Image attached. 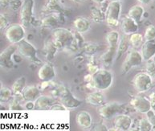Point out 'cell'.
Here are the masks:
<instances>
[{
	"label": "cell",
	"mask_w": 155,
	"mask_h": 131,
	"mask_svg": "<svg viewBox=\"0 0 155 131\" xmlns=\"http://www.w3.org/2000/svg\"><path fill=\"white\" fill-rule=\"evenodd\" d=\"M143 61V57L141 55V52H138L136 49L129 51L121 66L122 75L128 73L130 71V69H132L133 68L140 66Z\"/></svg>",
	"instance_id": "cell-6"
},
{
	"label": "cell",
	"mask_w": 155,
	"mask_h": 131,
	"mask_svg": "<svg viewBox=\"0 0 155 131\" xmlns=\"http://www.w3.org/2000/svg\"><path fill=\"white\" fill-rule=\"evenodd\" d=\"M141 53L144 61H150L155 56V39L146 40L141 47Z\"/></svg>",
	"instance_id": "cell-16"
},
{
	"label": "cell",
	"mask_w": 155,
	"mask_h": 131,
	"mask_svg": "<svg viewBox=\"0 0 155 131\" xmlns=\"http://www.w3.org/2000/svg\"><path fill=\"white\" fill-rule=\"evenodd\" d=\"M137 1L138 2H140V3L142 5H147L149 4L150 2H152V0H137Z\"/></svg>",
	"instance_id": "cell-40"
},
{
	"label": "cell",
	"mask_w": 155,
	"mask_h": 131,
	"mask_svg": "<svg viewBox=\"0 0 155 131\" xmlns=\"http://www.w3.org/2000/svg\"><path fill=\"white\" fill-rule=\"evenodd\" d=\"M146 114V117H147L149 121L150 122V123L152 124L153 128H155V111L151 109L150 110L148 111Z\"/></svg>",
	"instance_id": "cell-33"
},
{
	"label": "cell",
	"mask_w": 155,
	"mask_h": 131,
	"mask_svg": "<svg viewBox=\"0 0 155 131\" xmlns=\"http://www.w3.org/2000/svg\"><path fill=\"white\" fill-rule=\"evenodd\" d=\"M57 23H58L57 19L53 15L46 17L43 20V25L45 26V27H48V28H53V27L57 25Z\"/></svg>",
	"instance_id": "cell-32"
},
{
	"label": "cell",
	"mask_w": 155,
	"mask_h": 131,
	"mask_svg": "<svg viewBox=\"0 0 155 131\" xmlns=\"http://www.w3.org/2000/svg\"><path fill=\"white\" fill-rule=\"evenodd\" d=\"M34 0H23L20 10V19L23 26L29 25L33 15Z\"/></svg>",
	"instance_id": "cell-13"
},
{
	"label": "cell",
	"mask_w": 155,
	"mask_h": 131,
	"mask_svg": "<svg viewBox=\"0 0 155 131\" xmlns=\"http://www.w3.org/2000/svg\"><path fill=\"white\" fill-rule=\"evenodd\" d=\"M73 25L77 32L85 33L90 28V22L84 17H77L73 22Z\"/></svg>",
	"instance_id": "cell-23"
},
{
	"label": "cell",
	"mask_w": 155,
	"mask_h": 131,
	"mask_svg": "<svg viewBox=\"0 0 155 131\" xmlns=\"http://www.w3.org/2000/svg\"><path fill=\"white\" fill-rule=\"evenodd\" d=\"M56 76L55 68L50 64L42 65L38 72V77L42 81H51Z\"/></svg>",
	"instance_id": "cell-17"
},
{
	"label": "cell",
	"mask_w": 155,
	"mask_h": 131,
	"mask_svg": "<svg viewBox=\"0 0 155 131\" xmlns=\"http://www.w3.org/2000/svg\"><path fill=\"white\" fill-rule=\"evenodd\" d=\"M111 1H120V0H111Z\"/></svg>",
	"instance_id": "cell-45"
},
{
	"label": "cell",
	"mask_w": 155,
	"mask_h": 131,
	"mask_svg": "<svg viewBox=\"0 0 155 131\" xmlns=\"http://www.w3.org/2000/svg\"><path fill=\"white\" fill-rule=\"evenodd\" d=\"M120 29L123 34L125 35H130L138 31V23L130 18L129 15H125L121 18L120 21Z\"/></svg>",
	"instance_id": "cell-14"
},
{
	"label": "cell",
	"mask_w": 155,
	"mask_h": 131,
	"mask_svg": "<svg viewBox=\"0 0 155 131\" xmlns=\"http://www.w3.org/2000/svg\"><path fill=\"white\" fill-rule=\"evenodd\" d=\"M8 25V20H7V18L3 15L1 14L0 15V29L1 30H3L5 28H7Z\"/></svg>",
	"instance_id": "cell-35"
},
{
	"label": "cell",
	"mask_w": 155,
	"mask_h": 131,
	"mask_svg": "<svg viewBox=\"0 0 155 131\" xmlns=\"http://www.w3.org/2000/svg\"><path fill=\"white\" fill-rule=\"evenodd\" d=\"M144 13H145V9L141 5H134L129 10L128 15L136 21L137 23H139L142 20Z\"/></svg>",
	"instance_id": "cell-22"
},
{
	"label": "cell",
	"mask_w": 155,
	"mask_h": 131,
	"mask_svg": "<svg viewBox=\"0 0 155 131\" xmlns=\"http://www.w3.org/2000/svg\"><path fill=\"white\" fill-rule=\"evenodd\" d=\"M125 109V105L117 101H113L109 103H105L104 106H101L98 109V113L101 117L109 120L120 113H124Z\"/></svg>",
	"instance_id": "cell-5"
},
{
	"label": "cell",
	"mask_w": 155,
	"mask_h": 131,
	"mask_svg": "<svg viewBox=\"0 0 155 131\" xmlns=\"http://www.w3.org/2000/svg\"><path fill=\"white\" fill-rule=\"evenodd\" d=\"M93 2H96V3H98V4H101L103 2H104L106 0H93Z\"/></svg>",
	"instance_id": "cell-41"
},
{
	"label": "cell",
	"mask_w": 155,
	"mask_h": 131,
	"mask_svg": "<svg viewBox=\"0 0 155 131\" xmlns=\"http://www.w3.org/2000/svg\"><path fill=\"white\" fill-rule=\"evenodd\" d=\"M56 104V101L52 97H47V96H40L35 101V110H46L50 109L51 107Z\"/></svg>",
	"instance_id": "cell-21"
},
{
	"label": "cell",
	"mask_w": 155,
	"mask_h": 131,
	"mask_svg": "<svg viewBox=\"0 0 155 131\" xmlns=\"http://www.w3.org/2000/svg\"><path fill=\"white\" fill-rule=\"evenodd\" d=\"M121 13L120 1H111L108 5L105 12V21L107 24L111 28L117 27L120 22Z\"/></svg>",
	"instance_id": "cell-4"
},
{
	"label": "cell",
	"mask_w": 155,
	"mask_h": 131,
	"mask_svg": "<svg viewBox=\"0 0 155 131\" xmlns=\"http://www.w3.org/2000/svg\"><path fill=\"white\" fill-rule=\"evenodd\" d=\"M60 103L66 109H75L81 106L82 101L76 98L67 87L61 85L60 88Z\"/></svg>",
	"instance_id": "cell-10"
},
{
	"label": "cell",
	"mask_w": 155,
	"mask_h": 131,
	"mask_svg": "<svg viewBox=\"0 0 155 131\" xmlns=\"http://www.w3.org/2000/svg\"><path fill=\"white\" fill-rule=\"evenodd\" d=\"M25 107L28 110H32L35 109V101H27Z\"/></svg>",
	"instance_id": "cell-39"
},
{
	"label": "cell",
	"mask_w": 155,
	"mask_h": 131,
	"mask_svg": "<svg viewBox=\"0 0 155 131\" xmlns=\"http://www.w3.org/2000/svg\"><path fill=\"white\" fill-rule=\"evenodd\" d=\"M18 50V44H12L2 51L0 54V65L6 69H12L14 67L12 55Z\"/></svg>",
	"instance_id": "cell-12"
},
{
	"label": "cell",
	"mask_w": 155,
	"mask_h": 131,
	"mask_svg": "<svg viewBox=\"0 0 155 131\" xmlns=\"http://www.w3.org/2000/svg\"><path fill=\"white\" fill-rule=\"evenodd\" d=\"M72 1H73V2H83V1H84V0H72Z\"/></svg>",
	"instance_id": "cell-42"
},
{
	"label": "cell",
	"mask_w": 155,
	"mask_h": 131,
	"mask_svg": "<svg viewBox=\"0 0 155 131\" xmlns=\"http://www.w3.org/2000/svg\"><path fill=\"white\" fill-rule=\"evenodd\" d=\"M53 44L56 48L64 49L70 47L74 42V34L67 28H56L52 33Z\"/></svg>",
	"instance_id": "cell-3"
},
{
	"label": "cell",
	"mask_w": 155,
	"mask_h": 131,
	"mask_svg": "<svg viewBox=\"0 0 155 131\" xmlns=\"http://www.w3.org/2000/svg\"><path fill=\"white\" fill-rule=\"evenodd\" d=\"M19 95H15V97L12 99L9 104V108L11 110H21L22 106L20 104V101L18 99Z\"/></svg>",
	"instance_id": "cell-31"
},
{
	"label": "cell",
	"mask_w": 155,
	"mask_h": 131,
	"mask_svg": "<svg viewBox=\"0 0 155 131\" xmlns=\"http://www.w3.org/2000/svg\"><path fill=\"white\" fill-rule=\"evenodd\" d=\"M6 38L11 44H18L25 37V29L23 24L13 23L8 26L5 32Z\"/></svg>",
	"instance_id": "cell-9"
},
{
	"label": "cell",
	"mask_w": 155,
	"mask_h": 131,
	"mask_svg": "<svg viewBox=\"0 0 155 131\" xmlns=\"http://www.w3.org/2000/svg\"><path fill=\"white\" fill-rule=\"evenodd\" d=\"M86 101L91 106L101 107L105 104V97L101 91L97 90V91L90 92L87 95Z\"/></svg>",
	"instance_id": "cell-19"
},
{
	"label": "cell",
	"mask_w": 155,
	"mask_h": 131,
	"mask_svg": "<svg viewBox=\"0 0 155 131\" xmlns=\"http://www.w3.org/2000/svg\"><path fill=\"white\" fill-rule=\"evenodd\" d=\"M153 129V126L147 117L141 118L137 123V129L141 131H150Z\"/></svg>",
	"instance_id": "cell-28"
},
{
	"label": "cell",
	"mask_w": 155,
	"mask_h": 131,
	"mask_svg": "<svg viewBox=\"0 0 155 131\" xmlns=\"http://www.w3.org/2000/svg\"><path fill=\"white\" fill-rule=\"evenodd\" d=\"M76 121L79 126L83 129H88L93 125L92 116L87 111H80L77 114Z\"/></svg>",
	"instance_id": "cell-20"
},
{
	"label": "cell",
	"mask_w": 155,
	"mask_h": 131,
	"mask_svg": "<svg viewBox=\"0 0 155 131\" xmlns=\"http://www.w3.org/2000/svg\"><path fill=\"white\" fill-rule=\"evenodd\" d=\"M22 2H21L20 0H10L9 5L11 8H12L13 10H17L18 8L22 7Z\"/></svg>",
	"instance_id": "cell-34"
},
{
	"label": "cell",
	"mask_w": 155,
	"mask_h": 131,
	"mask_svg": "<svg viewBox=\"0 0 155 131\" xmlns=\"http://www.w3.org/2000/svg\"><path fill=\"white\" fill-rule=\"evenodd\" d=\"M93 130H102V131H107L109 130V129L107 128V126L105 125L102 124V123H99V124H97L95 126L93 127Z\"/></svg>",
	"instance_id": "cell-37"
},
{
	"label": "cell",
	"mask_w": 155,
	"mask_h": 131,
	"mask_svg": "<svg viewBox=\"0 0 155 131\" xmlns=\"http://www.w3.org/2000/svg\"><path fill=\"white\" fill-rule=\"evenodd\" d=\"M130 106L135 111L141 113H146L151 109L150 99L143 95H137L130 101Z\"/></svg>",
	"instance_id": "cell-11"
},
{
	"label": "cell",
	"mask_w": 155,
	"mask_h": 131,
	"mask_svg": "<svg viewBox=\"0 0 155 131\" xmlns=\"http://www.w3.org/2000/svg\"><path fill=\"white\" fill-rule=\"evenodd\" d=\"M41 90L36 85L26 86L22 92V98L25 101H35L41 96Z\"/></svg>",
	"instance_id": "cell-18"
},
{
	"label": "cell",
	"mask_w": 155,
	"mask_h": 131,
	"mask_svg": "<svg viewBox=\"0 0 155 131\" xmlns=\"http://www.w3.org/2000/svg\"><path fill=\"white\" fill-rule=\"evenodd\" d=\"M151 76H153V79H154V80H155V71H154V72H153V73L151 74Z\"/></svg>",
	"instance_id": "cell-43"
},
{
	"label": "cell",
	"mask_w": 155,
	"mask_h": 131,
	"mask_svg": "<svg viewBox=\"0 0 155 131\" xmlns=\"http://www.w3.org/2000/svg\"><path fill=\"white\" fill-rule=\"evenodd\" d=\"M144 36L138 32H135L134 34L129 35V42L134 49H137L141 48L143 44Z\"/></svg>",
	"instance_id": "cell-25"
},
{
	"label": "cell",
	"mask_w": 155,
	"mask_h": 131,
	"mask_svg": "<svg viewBox=\"0 0 155 131\" xmlns=\"http://www.w3.org/2000/svg\"><path fill=\"white\" fill-rule=\"evenodd\" d=\"M120 34L117 31H111L106 35V41L108 43V49L101 56L102 63L106 67L112 65L114 60L117 58L118 45L120 42Z\"/></svg>",
	"instance_id": "cell-1"
},
{
	"label": "cell",
	"mask_w": 155,
	"mask_h": 131,
	"mask_svg": "<svg viewBox=\"0 0 155 131\" xmlns=\"http://www.w3.org/2000/svg\"><path fill=\"white\" fill-rule=\"evenodd\" d=\"M18 52L22 56L27 58L34 64L39 65L41 63V60L37 56V50L35 46L25 39L18 44Z\"/></svg>",
	"instance_id": "cell-8"
},
{
	"label": "cell",
	"mask_w": 155,
	"mask_h": 131,
	"mask_svg": "<svg viewBox=\"0 0 155 131\" xmlns=\"http://www.w3.org/2000/svg\"><path fill=\"white\" fill-rule=\"evenodd\" d=\"M114 81V75L109 70L98 69L92 74V80L89 82L94 89L104 91L111 87Z\"/></svg>",
	"instance_id": "cell-2"
},
{
	"label": "cell",
	"mask_w": 155,
	"mask_h": 131,
	"mask_svg": "<svg viewBox=\"0 0 155 131\" xmlns=\"http://www.w3.org/2000/svg\"><path fill=\"white\" fill-rule=\"evenodd\" d=\"M26 78L24 76H20L15 81L14 84L12 85V89L13 94L15 95H22V92L26 88Z\"/></svg>",
	"instance_id": "cell-24"
},
{
	"label": "cell",
	"mask_w": 155,
	"mask_h": 131,
	"mask_svg": "<svg viewBox=\"0 0 155 131\" xmlns=\"http://www.w3.org/2000/svg\"><path fill=\"white\" fill-rule=\"evenodd\" d=\"M129 35H123L121 39H120V42H119V45H118V50L117 54L116 59H120V57L124 54V53L128 50L130 42H129Z\"/></svg>",
	"instance_id": "cell-26"
},
{
	"label": "cell",
	"mask_w": 155,
	"mask_h": 131,
	"mask_svg": "<svg viewBox=\"0 0 155 131\" xmlns=\"http://www.w3.org/2000/svg\"><path fill=\"white\" fill-rule=\"evenodd\" d=\"M91 17L96 23H102L105 20V13L96 7H91Z\"/></svg>",
	"instance_id": "cell-27"
},
{
	"label": "cell",
	"mask_w": 155,
	"mask_h": 131,
	"mask_svg": "<svg viewBox=\"0 0 155 131\" xmlns=\"http://www.w3.org/2000/svg\"><path fill=\"white\" fill-rule=\"evenodd\" d=\"M114 129L118 131H127L130 129L133 124V119L126 114H119L114 118Z\"/></svg>",
	"instance_id": "cell-15"
},
{
	"label": "cell",
	"mask_w": 155,
	"mask_h": 131,
	"mask_svg": "<svg viewBox=\"0 0 155 131\" xmlns=\"http://www.w3.org/2000/svg\"><path fill=\"white\" fill-rule=\"evenodd\" d=\"M153 76L147 72H141L135 75L133 80L134 89L139 92H146L153 85Z\"/></svg>",
	"instance_id": "cell-7"
},
{
	"label": "cell",
	"mask_w": 155,
	"mask_h": 131,
	"mask_svg": "<svg viewBox=\"0 0 155 131\" xmlns=\"http://www.w3.org/2000/svg\"><path fill=\"white\" fill-rule=\"evenodd\" d=\"M149 99H150V101L151 109L155 111V92H153L150 95Z\"/></svg>",
	"instance_id": "cell-38"
},
{
	"label": "cell",
	"mask_w": 155,
	"mask_h": 131,
	"mask_svg": "<svg viewBox=\"0 0 155 131\" xmlns=\"http://www.w3.org/2000/svg\"><path fill=\"white\" fill-rule=\"evenodd\" d=\"M12 89H10L9 88L2 86L1 87V91H0V101L1 102H7L9 101L12 97Z\"/></svg>",
	"instance_id": "cell-29"
},
{
	"label": "cell",
	"mask_w": 155,
	"mask_h": 131,
	"mask_svg": "<svg viewBox=\"0 0 155 131\" xmlns=\"http://www.w3.org/2000/svg\"><path fill=\"white\" fill-rule=\"evenodd\" d=\"M144 39L146 40L155 39V27L153 25H150L145 31Z\"/></svg>",
	"instance_id": "cell-30"
},
{
	"label": "cell",
	"mask_w": 155,
	"mask_h": 131,
	"mask_svg": "<svg viewBox=\"0 0 155 131\" xmlns=\"http://www.w3.org/2000/svg\"><path fill=\"white\" fill-rule=\"evenodd\" d=\"M153 61H154V63H155V56L153 58Z\"/></svg>",
	"instance_id": "cell-44"
},
{
	"label": "cell",
	"mask_w": 155,
	"mask_h": 131,
	"mask_svg": "<svg viewBox=\"0 0 155 131\" xmlns=\"http://www.w3.org/2000/svg\"><path fill=\"white\" fill-rule=\"evenodd\" d=\"M67 109L65 108L64 106H63L62 104H54L53 106H51V109H50V110H62L64 111L66 110Z\"/></svg>",
	"instance_id": "cell-36"
}]
</instances>
